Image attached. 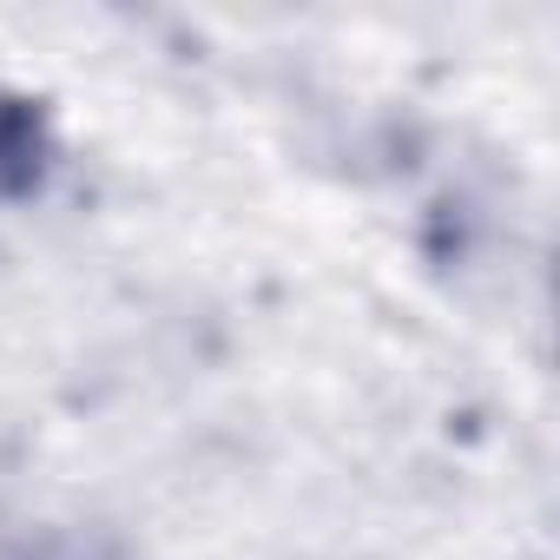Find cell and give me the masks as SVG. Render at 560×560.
Masks as SVG:
<instances>
[{"instance_id": "1", "label": "cell", "mask_w": 560, "mask_h": 560, "mask_svg": "<svg viewBox=\"0 0 560 560\" xmlns=\"http://www.w3.org/2000/svg\"><path fill=\"white\" fill-rule=\"evenodd\" d=\"M47 119L34 100L0 93V198H27L47 172Z\"/></svg>"}]
</instances>
